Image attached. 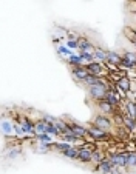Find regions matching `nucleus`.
<instances>
[{
    "mask_svg": "<svg viewBox=\"0 0 136 174\" xmlns=\"http://www.w3.org/2000/svg\"><path fill=\"white\" fill-rule=\"evenodd\" d=\"M128 157H130V154H118V156H113L110 159V162L113 165H127L128 163Z\"/></svg>",
    "mask_w": 136,
    "mask_h": 174,
    "instance_id": "nucleus-1",
    "label": "nucleus"
},
{
    "mask_svg": "<svg viewBox=\"0 0 136 174\" xmlns=\"http://www.w3.org/2000/svg\"><path fill=\"white\" fill-rule=\"evenodd\" d=\"M91 94L95 96V97H102V96H107V91H105V85H104V82L102 83H99V85H93L91 86Z\"/></svg>",
    "mask_w": 136,
    "mask_h": 174,
    "instance_id": "nucleus-2",
    "label": "nucleus"
},
{
    "mask_svg": "<svg viewBox=\"0 0 136 174\" xmlns=\"http://www.w3.org/2000/svg\"><path fill=\"white\" fill-rule=\"evenodd\" d=\"M91 154H93V153L90 151L88 148H81V150H79V156H77V157H79L81 160L85 162V160H90V159H91Z\"/></svg>",
    "mask_w": 136,
    "mask_h": 174,
    "instance_id": "nucleus-3",
    "label": "nucleus"
},
{
    "mask_svg": "<svg viewBox=\"0 0 136 174\" xmlns=\"http://www.w3.org/2000/svg\"><path fill=\"white\" fill-rule=\"evenodd\" d=\"M96 125H98V128H101L104 131V130H108L110 128V122L105 117H98L96 119Z\"/></svg>",
    "mask_w": 136,
    "mask_h": 174,
    "instance_id": "nucleus-4",
    "label": "nucleus"
},
{
    "mask_svg": "<svg viewBox=\"0 0 136 174\" xmlns=\"http://www.w3.org/2000/svg\"><path fill=\"white\" fill-rule=\"evenodd\" d=\"M90 134H91L93 137H99V139H107V133L102 131L101 128H90Z\"/></svg>",
    "mask_w": 136,
    "mask_h": 174,
    "instance_id": "nucleus-5",
    "label": "nucleus"
},
{
    "mask_svg": "<svg viewBox=\"0 0 136 174\" xmlns=\"http://www.w3.org/2000/svg\"><path fill=\"white\" fill-rule=\"evenodd\" d=\"M118 89H119V91H128V89H130V82H128V79H125V77L119 79V80H118Z\"/></svg>",
    "mask_w": 136,
    "mask_h": 174,
    "instance_id": "nucleus-6",
    "label": "nucleus"
},
{
    "mask_svg": "<svg viewBox=\"0 0 136 174\" xmlns=\"http://www.w3.org/2000/svg\"><path fill=\"white\" fill-rule=\"evenodd\" d=\"M107 60H108L110 63H113V65H119V63H122V59H121L116 53H108Z\"/></svg>",
    "mask_w": 136,
    "mask_h": 174,
    "instance_id": "nucleus-7",
    "label": "nucleus"
},
{
    "mask_svg": "<svg viewBox=\"0 0 136 174\" xmlns=\"http://www.w3.org/2000/svg\"><path fill=\"white\" fill-rule=\"evenodd\" d=\"M73 76L76 77V79H85L87 80V77L90 76V74L85 71V69H81V68H76L74 71H73Z\"/></svg>",
    "mask_w": 136,
    "mask_h": 174,
    "instance_id": "nucleus-8",
    "label": "nucleus"
},
{
    "mask_svg": "<svg viewBox=\"0 0 136 174\" xmlns=\"http://www.w3.org/2000/svg\"><path fill=\"white\" fill-rule=\"evenodd\" d=\"M111 166H113V163H111L110 160H102V162L99 163V169H101L102 172H108V174H110Z\"/></svg>",
    "mask_w": 136,
    "mask_h": 174,
    "instance_id": "nucleus-9",
    "label": "nucleus"
},
{
    "mask_svg": "<svg viewBox=\"0 0 136 174\" xmlns=\"http://www.w3.org/2000/svg\"><path fill=\"white\" fill-rule=\"evenodd\" d=\"M107 100H108V103L115 105V103H118V102H119V96H118V94H115L113 91H110V92H107Z\"/></svg>",
    "mask_w": 136,
    "mask_h": 174,
    "instance_id": "nucleus-10",
    "label": "nucleus"
},
{
    "mask_svg": "<svg viewBox=\"0 0 136 174\" xmlns=\"http://www.w3.org/2000/svg\"><path fill=\"white\" fill-rule=\"evenodd\" d=\"M63 154H65L66 157H73V159H74V157L79 156V150H76V148H71V146H70L68 150L63 151Z\"/></svg>",
    "mask_w": 136,
    "mask_h": 174,
    "instance_id": "nucleus-11",
    "label": "nucleus"
},
{
    "mask_svg": "<svg viewBox=\"0 0 136 174\" xmlns=\"http://www.w3.org/2000/svg\"><path fill=\"white\" fill-rule=\"evenodd\" d=\"M127 110H128V116H130V119L134 120V117H136V106H134V103H133V102H128Z\"/></svg>",
    "mask_w": 136,
    "mask_h": 174,
    "instance_id": "nucleus-12",
    "label": "nucleus"
},
{
    "mask_svg": "<svg viewBox=\"0 0 136 174\" xmlns=\"http://www.w3.org/2000/svg\"><path fill=\"white\" fill-rule=\"evenodd\" d=\"M88 71L95 74V76H98V74L101 72V65H96V63H90L88 65Z\"/></svg>",
    "mask_w": 136,
    "mask_h": 174,
    "instance_id": "nucleus-13",
    "label": "nucleus"
},
{
    "mask_svg": "<svg viewBox=\"0 0 136 174\" xmlns=\"http://www.w3.org/2000/svg\"><path fill=\"white\" fill-rule=\"evenodd\" d=\"M90 86H93V85H99V83H102V80L101 79H98V77H95V76H88L87 77V80H85Z\"/></svg>",
    "mask_w": 136,
    "mask_h": 174,
    "instance_id": "nucleus-14",
    "label": "nucleus"
},
{
    "mask_svg": "<svg viewBox=\"0 0 136 174\" xmlns=\"http://www.w3.org/2000/svg\"><path fill=\"white\" fill-rule=\"evenodd\" d=\"M70 128H71V131H73L77 137H79V136H84V134L87 133V130H84V128H81V127H77V125H71Z\"/></svg>",
    "mask_w": 136,
    "mask_h": 174,
    "instance_id": "nucleus-15",
    "label": "nucleus"
},
{
    "mask_svg": "<svg viewBox=\"0 0 136 174\" xmlns=\"http://www.w3.org/2000/svg\"><path fill=\"white\" fill-rule=\"evenodd\" d=\"M95 57H96V59H99V60H107L108 53L102 51V49H98V51H95Z\"/></svg>",
    "mask_w": 136,
    "mask_h": 174,
    "instance_id": "nucleus-16",
    "label": "nucleus"
},
{
    "mask_svg": "<svg viewBox=\"0 0 136 174\" xmlns=\"http://www.w3.org/2000/svg\"><path fill=\"white\" fill-rule=\"evenodd\" d=\"M125 36H127V37H128L133 43H136V33H133L130 28H127V30H125Z\"/></svg>",
    "mask_w": 136,
    "mask_h": 174,
    "instance_id": "nucleus-17",
    "label": "nucleus"
},
{
    "mask_svg": "<svg viewBox=\"0 0 136 174\" xmlns=\"http://www.w3.org/2000/svg\"><path fill=\"white\" fill-rule=\"evenodd\" d=\"M53 127H54L57 131H62V133L66 130V125H65V123H62V122H54V125H53Z\"/></svg>",
    "mask_w": 136,
    "mask_h": 174,
    "instance_id": "nucleus-18",
    "label": "nucleus"
},
{
    "mask_svg": "<svg viewBox=\"0 0 136 174\" xmlns=\"http://www.w3.org/2000/svg\"><path fill=\"white\" fill-rule=\"evenodd\" d=\"M124 122H125V125H127L130 130H136V122H134L133 119H124Z\"/></svg>",
    "mask_w": 136,
    "mask_h": 174,
    "instance_id": "nucleus-19",
    "label": "nucleus"
},
{
    "mask_svg": "<svg viewBox=\"0 0 136 174\" xmlns=\"http://www.w3.org/2000/svg\"><path fill=\"white\" fill-rule=\"evenodd\" d=\"M101 110L105 111V113H110V111H111V103H108V102H101Z\"/></svg>",
    "mask_w": 136,
    "mask_h": 174,
    "instance_id": "nucleus-20",
    "label": "nucleus"
},
{
    "mask_svg": "<svg viewBox=\"0 0 136 174\" xmlns=\"http://www.w3.org/2000/svg\"><path fill=\"white\" fill-rule=\"evenodd\" d=\"M23 131H27V133H31V131H33V125H31L27 119L23 120Z\"/></svg>",
    "mask_w": 136,
    "mask_h": 174,
    "instance_id": "nucleus-21",
    "label": "nucleus"
},
{
    "mask_svg": "<svg viewBox=\"0 0 136 174\" xmlns=\"http://www.w3.org/2000/svg\"><path fill=\"white\" fill-rule=\"evenodd\" d=\"M91 159H95L96 162H99V163H101V162H102V154H101V153H98V151H95V153L91 154Z\"/></svg>",
    "mask_w": 136,
    "mask_h": 174,
    "instance_id": "nucleus-22",
    "label": "nucleus"
},
{
    "mask_svg": "<svg viewBox=\"0 0 136 174\" xmlns=\"http://www.w3.org/2000/svg\"><path fill=\"white\" fill-rule=\"evenodd\" d=\"M124 59H127V60H130V62H134V63H136V54H133V53H127Z\"/></svg>",
    "mask_w": 136,
    "mask_h": 174,
    "instance_id": "nucleus-23",
    "label": "nucleus"
},
{
    "mask_svg": "<svg viewBox=\"0 0 136 174\" xmlns=\"http://www.w3.org/2000/svg\"><path fill=\"white\" fill-rule=\"evenodd\" d=\"M39 139H40L42 142H45V143H50V142H51L50 136H47V134H40V136H39Z\"/></svg>",
    "mask_w": 136,
    "mask_h": 174,
    "instance_id": "nucleus-24",
    "label": "nucleus"
},
{
    "mask_svg": "<svg viewBox=\"0 0 136 174\" xmlns=\"http://www.w3.org/2000/svg\"><path fill=\"white\" fill-rule=\"evenodd\" d=\"M122 65L127 66V68H131V66H134V62H130V60H127V59H122Z\"/></svg>",
    "mask_w": 136,
    "mask_h": 174,
    "instance_id": "nucleus-25",
    "label": "nucleus"
},
{
    "mask_svg": "<svg viewBox=\"0 0 136 174\" xmlns=\"http://www.w3.org/2000/svg\"><path fill=\"white\" fill-rule=\"evenodd\" d=\"M81 57H82V60H91V54H88V53H82L81 54Z\"/></svg>",
    "mask_w": 136,
    "mask_h": 174,
    "instance_id": "nucleus-26",
    "label": "nucleus"
},
{
    "mask_svg": "<svg viewBox=\"0 0 136 174\" xmlns=\"http://www.w3.org/2000/svg\"><path fill=\"white\" fill-rule=\"evenodd\" d=\"M68 46H70V48H76L77 46V42L76 40H70V42H68Z\"/></svg>",
    "mask_w": 136,
    "mask_h": 174,
    "instance_id": "nucleus-27",
    "label": "nucleus"
},
{
    "mask_svg": "<svg viewBox=\"0 0 136 174\" xmlns=\"http://www.w3.org/2000/svg\"><path fill=\"white\" fill-rule=\"evenodd\" d=\"M60 53H62V54H68V53H66V49H65V48H60Z\"/></svg>",
    "mask_w": 136,
    "mask_h": 174,
    "instance_id": "nucleus-28",
    "label": "nucleus"
}]
</instances>
